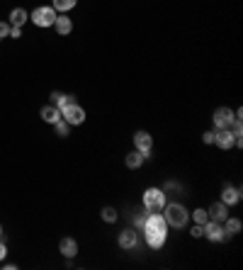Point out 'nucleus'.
<instances>
[{"instance_id": "1", "label": "nucleus", "mask_w": 243, "mask_h": 270, "mask_svg": "<svg viewBox=\"0 0 243 270\" xmlns=\"http://www.w3.org/2000/svg\"><path fill=\"white\" fill-rule=\"evenodd\" d=\"M144 234H146V244L151 248H163L166 246V238H168V224L163 219V214H156V212H148L144 222Z\"/></svg>"}, {"instance_id": "2", "label": "nucleus", "mask_w": 243, "mask_h": 270, "mask_svg": "<svg viewBox=\"0 0 243 270\" xmlns=\"http://www.w3.org/2000/svg\"><path fill=\"white\" fill-rule=\"evenodd\" d=\"M163 219H166V224L173 226V229H185L190 214L180 202H170V204H163Z\"/></svg>"}, {"instance_id": "3", "label": "nucleus", "mask_w": 243, "mask_h": 270, "mask_svg": "<svg viewBox=\"0 0 243 270\" xmlns=\"http://www.w3.org/2000/svg\"><path fill=\"white\" fill-rule=\"evenodd\" d=\"M141 202H144V209L158 212V209H163V204H166V192L161 190V188H148V190L144 192V197H141Z\"/></svg>"}, {"instance_id": "4", "label": "nucleus", "mask_w": 243, "mask_h": 270, "mask_svg": "<svg viewBox=\"0 0 243 270\" xmlns=\"http://www.w3.org/2000/svg\"><path fill=\"white\" fill-rule=\"evenodd\" d=\"M29 20H32L37 27H54L56 10L51 5H39V8H34V12L29 15Z\"/></svg>"}, {"instance_id": "5", "label": "nucleus", "mask_w": 243, "mask_h": 270, "mask_svg": "<svg viewBox=\"0 0 243 270\" xmlns=\"http://www.w3.org/2000/svg\"><path fill=\"white\" fill-rule=\"evenodd\" d=\"M61 119H66L71 127H78V124L85 122V110L73 102V105H68V107H61Z\"/></svg>"}, {"instance_id": "6", "label": "nucleus", "mask_w": 243, "mask_h": 270, "mask_svg": "<svg viewBox=\"0 0 243 270\" xmlns=\"http://www.w3.org/2000/svg\"><path fill=\"white\" fill-rule=\"evenodd\" d=\"M134 146L136 151H141L146 158H151V148H154V136L144 132V129H139L136 134H134Z\"/></svg>"}, {"instance_id": "7", "label": "nucleus", "mask_w": 243, "mask_h": 270, "mask_svg": "<svg viewBox=\"0 0 243 270\" xmlns=\"http://www.w3.org/2000/svg\"><path fill=\"white\" fill-rule=\"evenodd\" d=\"M211 119H214V127H217V129H231L233 122H236V114H233V110H229V107H219Z\"/></svg>"}, {"instance_id": "8", "label": "nucleus", "mask_w": 243, "mask_h": 270, "mask_svg": "<svg viewBox=\"0 0 243 270\" xmlns=\"http://www.w3.org/2000/svg\"><path fill=\"white\" fill-rule=\"evenodd\" d=\"M214 144L221 151H229L231 146H236V132L233 129H217L214 132Z\"/></svg>"}, {"instance_id": "9", "label": "nucleus", "mask_w": 243, "mask_h": 270, "mask_svg": "<svg viewBox=\"0 0 243 270\" xmlns=\"http://www.w3.org/2000/svg\"><path fill=\"white\" fill-rule=\"evenodd\" d=\"M204 226V236L209 238V241H214V244H219V241H224L226 238V234H224V226L219 224V222H207V224H202Z\"/></svg>"}, {"instance_id": "10", "label": "nucleus", "mask_w": 243, "mask_h": 270, "mask_svg": "<svg viewBox=\"0 0 243 270\" xmlns=\"http://www.w3.org/2000/svg\"><path fill=\"white\" fill-rule=\"evenodd\" d=\"M136 244H139V236H136V231H134V229H124V231L119 234V246L124 248V251L136 248Z\"/></svg>"}, {"instance_id": "11", "label": "nucleus", "mask_w": 243, "mask_h": 270, "mask_svg": "<svg viewBox=\"0 0 243 270\" xmlns=\"http://www.w3.org/2000/svg\"><path fill=\"white\" fill-rule=\"evenodd\" d=\"M54 27L61 37H66V34H71V29H73V22H71V17H68L66 12H61V15H56Z\"/></svg>"}, {"instance_id": "12", "label": "nucleus", "mask_w": 243, "mask_h": 270, "mask_svg": "<svg viewBox=\"0 0 243 270\" xmlns=\"http://www.w3.org/2000/svg\"><path fill=\"white\" fill-rule=\"evenodd\" d=\"M221 202L226 204V207L238 204V202H241V190H238V188H231V185H226L224 192H221Z\"/></svg>"}, {"instance_id": "13", "label": "nucleus", "mask_w": 243, "mask_h": 270, "mask_svg": "<svg viewBox=\"0 0 243 270\" xmlns=\"http://www.w3.org/2000/svg\"><path fill=\"white\" fill-rule=\"evenodd\" d=\"M207 214H209L211 222H219V224H221V222H224V219L229 217V207H226L224 202H214V204L209 207V212H207Z\"/></svg>"}, {"instance_id": "14", "label": "nucleus", "mask_w": 243, "mask_h": 270, "mask_svg": "<svg viewBox=\"0 0 243 270\" xmlns=\"http://www.w3.org/2000/svg\"><path fill=\"white\" fill-rule=\"evenodd\" d=\"M42 119H44L46 124H56L61 119V110H58L56 105H46V107H42Z\"/></svg>"}, {"instance_id": "15", "label": "nucleus", "mask_w": 243, "mask_h": 270, "mask_svg": "<svg viewBox=\"0 0 243 270\" xmlns=\"http://www.w3.org/2000/svg\"><path fill=\"white\" fill-rule=\"evenodd\" d=\"M58 251L66 256V258H76L78 256V244L73 238H61V244H58Z\"/></svg>"}, {"instance_id": "16", "label": "nucleus", "mask_w": 243, "mask_h": 270, "mask_svg": "<svg viewBox=\"0 0 243 270\" xmlns=\"http://www.w3.org/2000/svg\"><path fill=\"white\" fill-rule=\"evenodd\" d=\"M221 224H224V234H226V236H233V234H238V231H241V226H243L241 219H236V217H226Z\"/></svg>"}, {"instance_id": "17", "label": "nucleus", "mask_w": 243, "mask_h": 270, "mask_svg": "<svg viewBox=\"0 0 243 270\" xmlns=\"http://www.w3.org/2000/svg\"><path fill=\"white\" fill-rule=\"evenodd\" d=\"M27 20H29V12L24 10V8H15V10L10 12V22L15 24V27H22Z\"/></svg>"}, {"instance_id": "18", "label": "nucleus", "mask_w": 243, "mask_h": 270, "mask_svg": "<svg viewBox=\"0 0 243 270\" xmlns=\"http://www.w3.org/2000/svg\"><path fill=\"white\" fill-rule=\"evenodd\" d=\"M146 161V156L141 151H132L129 156L124 158V163H127V168H141V163Z\"/></svg>"}, {"instance_id": "19", "label": "nucleus", "mask_w": 243, "mask_h": 270, "mask_svg": "<svg viewBox=\"0 0 243 270\" xmlns=\"http://www.w3.org/2000/svg\"><path fill=\"white\" fill-rule=\"evenodd\" d=\"M76 3L78 0H54V10H58V12H68V10H73L76 8Z\"/></svg>"}, {"instance_id": "20", "label": "nucleus", "mask_w": 243, "mask_h": 270, "mask_svg": "<svg viewBox=\"0 0 243 270\" xmlns=\"http://www.w3.org/2000/svg\"><path fill=\"white\" fill-rule=\"evenodd\" d=\"M192 219H195V224H207V222H209V214H207V209L197 207V209L192 212Z\"/></svg>"}, {"instance_id": "21", "label": "nucleus", "mask_w": 243, "mask_h": 270, "mask_svg": "<svg viewBox=\"0 0 243 270\" xmlns=\"http://www.w3.org/2000/svg\"><path fill=\"white\" fill-rule=\"evenodd\" d=\"M102 222L114 224V222H117V209H114V207H105V209H102Z\"/></svg>"}, {"instance_id": "22", "label": "nucleus", "mask_w": 243, "mask_h": 270, "mask_svg": "<svg viewBox=\"0 0 243 270\" xmlns=\"http://www.w3.org/2000/svg\"><path fill=\"white\" fill-rule=\"evenodd\" d=\"M54 127H56V132H58V136H68V129H71V124H68L66 119H58Z\"/></svg>"}, {"instance_id": "23", "label": "nucleus", "mask_w": 243, "mask_h": 270, "mask_svg": "<svg viewBox=\"0 0 243 270\" xmlns=\"http://www.w3.org/2000/svg\"><path fill=\"white\" fill-rule=\"evenodd\" d=\"M146 217H148V209L139 212L136 217H134V226H136V229H141V226H144V222H146Z\"/></svg>"}, {"instance_id": "24", "label": "nucleus", "mask_w": 243, "mask_h": 270, "mask_svg": "<svg viewBox=\"0 0 243 270\" xmlns=\"http://www.w3.org/2000/svg\"><path fill=\"white\" fill-rule=\"evenodd\" d=\"M190 234H192L195 238H202V236H204V226H202V224H195V226H192V231H190Z\"/></svg>"}, {"instance_id": "25", "label": "nucleus", "mask_w": 243, "mask_h": 270, "mask_svg": "<svg viewBox=\"0 0 243 270\" xmlns=\"http://www.w3.org/2000/svg\"><path fill=\"white\" fill-rule=\"evenodd\" d=\"M10 37H12V39H20V37H22V27H15V24H12V27H10Z\"/></svg>"}, {"instance_id": "26", "label": "nucleus", "mask_w": 243, "mask_h": 270, "mask_svg": "<svg viewBox=\"0 0 243 270\" xmlns=\"http://www.w3.org/2000/svg\"><path fill=\"white\" fill-rule=\"evenodd\" d=\"M202 141H204V144H214V132H204V134H202Z\"/></svg>"}, {"instance_id": "27", "label": "nucleus", "mask_w": 243, "mask_h": 270, "mask_svg": "<svg viewBox=\"0 0 243 270\" xmlns=\"http://www.w3.org/2000/svg\"><path fill=\"white\" fill-rule=\"evenodd\" d=\"M10 34V24L8 22H0V37H8Z\"/></svg>"}, {"instance_id": "28", "label": "nucleus", "mask_w": 243, "mask_h": 270, "mask_svg": "<svg viewBox=\"0 0 243 270\" xmlns=\"http://www.w3.org/2000/svg\"><path fill=\"white\" fill-rule=\"evenodd\" d=\"M5 256H8V246L0 241V260H5Z\"/></svg>"}, {"instance_id": "29", "label": "nucleus", "mask_w": 243, "mask_h": 270, "mask_svg": "<svg viewBox=\"0 0 243 270\" xmlns=\"http://www.w3.org/2000/svg\"><path fill=\"white\" fill-rule=\"evenodd\" d=\"M0 236H3V226H0Z\"/></svg>"}, {"instance_id": "30", "label": "nucleus", "mask_w": 243, "mask_h": 270, "mask_svg": "<svg viewBox=\"0 0 243 270\" xmlns=\"http://www.w3.org/2000/svg\"><path fill=\"white\" fill-rule=\"evenodd\" d=\"M0 39H3V37H0Z\"/></svg>"}]
</instances>
